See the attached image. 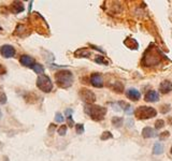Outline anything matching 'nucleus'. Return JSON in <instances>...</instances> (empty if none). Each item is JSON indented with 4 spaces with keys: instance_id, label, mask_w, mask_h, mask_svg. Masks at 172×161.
Segmentation results:
<instances>
[{
    "instance_id": "1",
    "label": "nucleus",
    "mask_w": 172,
    "mask_h": 161,
    "mask_svg": "<svg viewBox=\"0 0 172 161\" xmlns=\"http://www.w3.org/2000/svg\"><path fill=\"white\" fill-rule=\"evenodd\" d=\"M85 113L95 121H100L104 118L107 114V107L95 104H86L84 107Z\"/></svg>"
},
{
    "instance_id": "2",
    "label": "nucleus",
    "mask_w": 172,
    "mask_h": 161,
    "mask_svg": "<svg viewBox=\"0 0 172 161\" xmlns=\"http://www.w3.org/2000/svg\"><path fill=\"white\" fill-rule=\"evenodd\" d=\"M55 81L60 88H69L73 84V74L69 70H62L56 72Z\"/></svg>"
},
{
    "instance_id": "3",
    "label": "nucleus",
    "mask_w": 172,
    "mask_h": 161,
    "mask_svg": "<svg viewBox=\"0 0 172 161\" xmlns=\"http://www.w3.org/2000/svg\"><path fill=\"white\" fill-rule=\"evenodd\" d=\"M160 60H161V54L158 52L157 49L151 46L146 51V53L144 54L143 59H142V64L147 67L156 66L157 64H159Z\"/></svg>"
},
{
    "instance_id": "4",
    "label": "nucleus",
    "mask_w": 172,
    "mask_h": 161,
    "mask_svg": "<svg viewBox=\"0 0 172 161\" xmlns=\"http://www.w3.org/2000/svg\"><path fill=\"white\" fill-rule=\"evenodd\" d=\"M134 115L139 119H149L157 115V111L151 106H140L134 111Z\"/></svg>"
},
{
    "instance_id": "5",
    "label": "nucleus",
    "mask_w": 172,
    "mask_h": 161,
    "mask_svg": "<svg viewBox=\"0 0 172 161\" xmlns=\"http://www.w3.org/2000/svg\"><path fill=\"white\" fill-rule=\"evenodd\" d=\"M37 87L43 92L47 94V92H51L52 89H53V83H52L51 79L47 75L41 74L39 75L38 79H37Z\"/></svg>"
},
{
    "instance_id": "6",
    "label": "nucleus",
    "mask_w": 172,
    "mask_h": 161,
    "mask_svg": "<svg viewBox=\"0 0 172 161\" xmlns=\"http://www.w3.org/2000/svg\"><path fill=\"white\" fill-rule=\"evenodd\" d=\"M79 95H80L81 99H82L83 101H84V102L87 103V104H92V103L95 102L96 96H95V94H94L92 91H90L89 89L83 88V89L80 90Z\"/></svg>"
},
{
    "instance_id": "7",
    "label": "nucleus",
    "mask_w": 172,
    "mask_h": 161,
    "mask_svg": "<svg viewBox=\"0 0 172 161\" xmlns=\"http://www.w3.org/2000/svg\"><path fill=\"white\" fill-rule=\"evenodd\" d=\"M0 53L5 58H12L15 55V49H14V47L12 45L5 44V45H2L0 47Z\"/></svg>"
},
{
    "instance_id": "8",
    "label": "nucleus",
    "mask_w": 172,
    "mask_h": 161,
    "mask_svg": "<svg viewBox=\"0 0 172 161\" xmlns=\"http://www.w3.org/2000/svg\"><path fill=\"white\" fill-rule=\"evenodd\" d=\"M8 10L10 12H12L13 14H18V13L23 12L25 10V5L22 1H13L11 3V5L8 8Z\"/></svg>"
},
{
    "instance_id": "9",
    "label": "nucleus",
    "mask_w": 172,
    "mask_h": 161,
    "mask_svg": "<svg viewBox=\"0 0 172 161\" xmlns=\"http://www.w3.org/2000/svg\"><path fill=\"white\" fill-rule=\"evenodd\" d=\"M90 83L94 87H97V88H101L103 86V79L101 77L100 74L98 73H94L90 76Z\"/></svg>"
},
{
    "instance_id": "10",
    "label": "nucleus",
    "mask_w": 172,
    "mask_h": 161,
    "mask_svg": "<svg viewBox=\"0 0 172 161\" xmlns=\"http://www.w3.org/2000/svg\"><path fill=\"white\" fill-rule=\"evenodd\" d=\"M20 62H21L22 66L24 67H28V68H32L35 62V59L32 57L28 56V55H22L21 58H20Z\"/></svg>"
},
{
    "instance_id": "11",
    "label": "nucleus",
    "mask_w": 172,
    "mask_h": 161,
    "mask_svg": "<svg viewBox=\"0 0 172 161\" xmlns=\"http://www.w3.org/2000/svg\"><path fill=\"white\" fill-rule=\"evenodd\" d=\"M159 100V95L155 90H151L145 95V101L147 102H157Z\"/></svg>"
},
{
    "instance_id": "12",
    "label": "nucleus",
    "mask_w": 172,
    "mask_h": 161,
    "mask_svg": "<svg viewBox=\"0 0 172 161\" xmlns=\"http://www.w3.org/2000/svg\"><path fill=\"white\" fill-rule=\"evenodd\" d=\"M142 136L145 139H151V138H155L157 136L156 131L154 130L151 127H145V128L142 130Z\"/></svg>"
},
{
    "instance_id": "13",
    "label": "nucleus",
    "mask_w": 172,
    "mask_h": 161,
    "mask_svg": "<svg viewBox=\"0 0 172 161\" xmlns=\"http://www.w3.org/2000/svg\"><path fill=\"white\" fill-rule=\"evenodd\" d=\"M127 97L132 100V101H138V100L140 99V97H141V95H140V91H139V90L134 89V88H130V89L127 91Z\"/></svg>"
},
{
    "instance_id": "14",
    "label": "nucleus",
    "mask_w": 172,
    "mask_h": 161,
    "mask_svg": "<svg viewBox=\"0 0 172 161\" xmlns=\"http://www.w3.org/2000/svg\"><path fill=\"white\" fill-rule=\"evenodd\" d=\"M159 90L162 94H168L172 90V84L169 81H164L161 82V84L159 85Z\"/></svg>"
},
{
    "instance_id": "15",
    "label": "nucleus",
    "mask_w": 172,
    "mask_h": 161,
    "mask_svg": "<svg viewBox=\"0 0 172 161\" xmlns=\"http://www.w3.org/2000/svg\"><path fill=\"white\" fill-rule=\"evenodd\" d=\"M14 36H17V37L28 36V34L26 33V26L23 25V24H20V25L16 26L15 31H14Z\"/></svg>"
},
{
    "instance_id": "16",
    "label": "nucleus",
    "mask_w": 172,
    "mask_h": 161,
    "mask_svg": "<svg viewBox=\"0 0 172 161\" xmlns=\"http://www.w3.org/2000/svg\"><path fill=\"white\" fill-rule=\"evenodd\" d=\"M124 44H125L128 49H138V46H139L138 42H137L134 39H130V38L126 39V40L124 41Z\"/></svg>"
},
{
    "instance_id": "17",
    "label": "nucleus",
    "mask_w": 172,
    "mask_h": 161,
    "mask_svg": "<svg viewBox=\"0 0 172 161\" xmlns=\"http://www.w3.org/2000/svg\"><path fill=\"white\" fill-rule=\"evenodd\" d=\"M162 153H164V145L160 142H157L153 147V154L154 155H160Z\"/></svg>"
},
{
    "instance_id": "18",
    "label": "nucleus",
    "mask_w": 172,
    "mask_h": 161,
    "mask_svg": "<svg viewBox=\"0 0 172 161\" xmlns=\"http://www.w3.org/2000/svg\"><path fill=\"white\" fill-rule=\"evenodd\" d=\"M31 69L34 70L36 73H38V74H40L41 75L42 73L44 72V68H43V66L42 64H34V67L31 68Z\"/></svg>"
},
{
    "instance_id": "19",
    "label": "nucleus",
    "mask_w": 172,
    "mask_h": 161,
    "mask_svg": "<svg viewBox=\"0 0 172 161\" xmlns=\"http://www.w3.org/2000/svg\"><path fill=\"white\" fill-rule=\"evenodd\" d=\"M119 104H122L123 106H125V107H123V109H124V111H125V113H126V114H128V115H130V114L134 113V109H132V106H131V105L126 104V103H123V102H121Z\"/></svg>"
},
{
    "instance_id": "20",
    "label": "nucleus",
    "mask_w": 172,
    "mask_h": 161,
    "mask_svg": "<svg viewBox=\"0 0 172 161\" xmlns=\"http://www.w3.org/2000/svg\"><path fill=\"white\" fill-rule=\"evenodd\" d=\"M112 124L115 126L116 128H118V127H121V126L123 125V118L122 117H113L112 118Z\"/></svg>"
},
{
    "instance_id": "21",
    "label": "nucleus",
    "mask_w": 172,
    "mask_h": 161,
    "mask_svg": "<svg viewBox=\"0 0 172 161\" xmlns=\"http://www.w3.org/2000/svg\"><path fill=\"white\" fill-rule=\"evenodd\" d=\"M75 55H77V57H88L89 52H87L86 49H79V51L75 52Z\"/></svg>"
},
{
    "instance_id": "22",
    "label": "nucleus",
    "mask_w": 172,
    "mask_h": 161,
    "mask_svg": "<svg viewBox=\"0 0 172 161\" xmlns=\"http://www.w3.org/2000/svg\"><path fill=\"white\" fill-rule=\"evenodd\" d=\"M95 61L97 62V64H105V66L109 64V61L103 56H97V57H96V59H95Z\"/></svg>"
},
{
    "instance_id": "23",
    "label": "nucleus",
    "mask_w": 172,
    "mask_h": 161,
    "mask_svg": "<svg viewBox=\"0 0 172 161\" xmlns=\"http://www.w3.org/2000/svg\"><path fill=\"white\" fill-rule=\"evenodd\" d=\"M113 138V136H112V133L110 132V131H105V132H103L102 134H101V140L104 141V140H109V139H112Z\"/></svg>"
},
{
    "instance_id": "24",
    "label": "nucleus",
    "mask_w": 172,
    "mask_h": 161,
    "mask_svg": "<svg viewBox=\"0 0 172 161\" xmlns=\"http://www.w3.org/2000/svg\"><path fill=\"white\" fill-rule=\"evenodd\" d=\"M66 133H67V126L62 125V127L58 129V134H59V136H66Z\"/></svg>"
},
{
    "instance_id": "25",
    "label": "nucleus",
    "mask_w": 172,
    "mask_h": 161,
    "mask_svg": "<svg viewBox=\"0 0 172 161\" xmlns=\"http://www.w3.org/2000/svg\"><path fill=\"white\" fill-rule=\"evenodd\" d=\"M75 129H77V133H79V134H82V133H84V125L83 124H77V126H75Z\"/></svg>"
},
{
    "instance_id": "26",
    "label": "nucleus",
    "mask_w": 172,
    "mask_h": 161,
    "mask_svg": "<svg viewBox=\"0 0 172 161\" xmlns=\"http://www.w3.org/2000/svg\"><path fill=\"white\" fill-rule=\"evenodd\" d=\"M164 121L162 119H158L155 123V128L158 130V129H161V128H164Z\"/></svg>"
},
{
    "instance_id": "27",
    "label": "nucleus",
    "mask_w": 172,
    "mask_h": 161,
    "mask_svg": "<svg viewBox=\"0 0 172 161\" xmlns=\"http://www.w3.org/2000/svg\"><path fill=\"white\" fill-rule=\"evenodd\" d=\"M64 120L65 118L62 113H56V115H55V121H56V123H62Z\"/></svg>"
},
{
    "instance_id": "28",
    "label": "nucleus",
    "mask_w": 172,
    "mask_h": 161,
    "mask_svg": "<svg viewBox=\"0 0 172 161\" xmlns=\"http://www.w3.org/2000/svg\"><path fill=\"white\" fill-rule=\"evenodd\" d=\"M7 103V96L3 91H0V104H5Z\"/></svg>"
},
{
    "instance_id": "29",
    "label": "nucleus",
    "mask_w": 172,
    "mask_h": 161,
    "mask_svg": "<svg viewBox=\"0 0 172 161\" xmlns=\"http://www.w3.org/2000/svg\"><path fill=\"white\" fill-rule=\"evenodd\" d=\"M7 73V69H5V67L3 64H0V76H2Z\"/></svg>"
},
{
    "instance_id": "30",
    "label": "nucleus",
    "mask_w": 172,
    "mask_h": 161,
    "mask_svg": "<svg viewBox=\"0 0 172 161\" xmlns=\"http://www.w3.org/2000/svg\"><path fill=\"white\" fill-rule=\"evenodd\" d=\"M169 136H170V133L168 132V131H166V132H162L161 134H160L159 138H160V140H164L166 138H169Z\"/></svg>"
},
{
    "instance_id": "31",
    "label": "nucleus",
    "mask_w": 172,
    "mask_h": 161,
    "mask_svg": "<svg viewBox=\"0 0 172 161\" xmlns=\"http://www.w3.org/2000/svg\"><path fill=\"white\" fill-rule=\"evenodd\" d=\"M72 113H73V110H71V109H67V110L65 111V115L67 116V118L68 117H71Z\"/></svg>"
},
{
    "instance_id": "32",
    "label": "nucleus",
    "mask_w": 172,
    "mask_h": 161,
    "mask_svg": "<svg viewBox=\"0 0 172 161\" xmlns=\"http://www.w3.org/2000/svg\"><path fill=\"white\" fill-rule=\"evenodd\" d=\"M68 125H69L70 127H73V126H74V121H73L72 117H68Z\"/></svg>"
},
{
    "instance_id": "33",
    "label": "nucleus",
    "mask_w": 172,
    "mask_h": 161,
    "mask_svg": "<svg viewBox=\"0 0 172 161\" xmlns=\"http://www.w3.org/2000/svg\"><path fill=\"white\" fill-rule=\"evenodd\" d=\"M1 116H2V113H1V110H0V118H1Z\"/></svg>"
},
{
    "instance_id": "34",
    "label": "nucleus",
    "mask_w": 172,
    "mask_h": 161,
    "mask_svg": "<svg viewBox=\"0 0 172 161\" xmlns=\"http://www.w3.org/2000/svg\"><path fill=\"white\" fill-rule=\"evenodd\" d=\"M0 31H1V26H0Z\"/></svg>"
},
{
    "instance_id": "35",
    "label": "nucleus",
    "mask_w": 172,
    "mask_h": 161,
    "mask_svg": "<svg viewBox=\"0 0 172 161\" xmlns=\"http://www.w3.org/2000/svg\"><path fill=\"white\" fill-rule=\"evenodd\" d=\"M171 154H172V147H171Z\"/></svg>"
}]
</instances>
